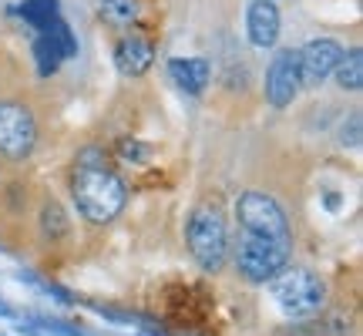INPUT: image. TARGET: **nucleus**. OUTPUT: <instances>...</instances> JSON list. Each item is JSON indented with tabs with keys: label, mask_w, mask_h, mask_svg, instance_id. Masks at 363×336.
<instances>
[{
	"label": "nucleus",
	"mask_w": 363,
	"mask_h": 336,
	"mask_svg": "<svg viewBox=\"0 0 363 336\" xmlns=\"http://www.w3.org/2000/svg\"><path fill=\"white\" fill-rule=\"evenodd\" d=\"M71 192L78 202V212L94 225L118 219V212L128 202V185L118 179V172L98 148H84L78 155L74 175H71Z\"/></svg>",
	"instance_id": "f257e3e1"
},
{
	"label": "nucleus",
	"mask_w": 363,
	"mask_h": 336,
	"mask_svg": "<svg viewBox=\"0 0 363 336\" xmlns=\"http://www.w3.org/2000/svg\"><path fill=\"white\" fill-rule=\"evenodd\" d=\"M185 239H189V249H192L195 262L202 269L208 272L222 269L225 252H229V233H225V219H222L219 208L212 206L195 208L189 215V225H185Z\"/></svg>",
	"instance_id": "f03ea898"
},
{
	"label": "nucleus",
	"mask_w": 363,
	"mask_h": 336,
	"mask_svg": "<svg viewBox=\"0 0 363 336\" xmlns=\"http://www.w3.org/2000/svg\"><path fill=\"white\" fill-rule=\"evenodd\" d=\"M272 296L279 303V310L286 316H313L323 310L326 289L320 283V276H313L306 269H279L272 276Z\"/></svg>",
	"instance_id": "7ed1b4c3"
},
{
	"label": "nucleus",
	"mask_w": 363,
	"mask_h": 336,
	"mask_svg": "<svg viewBox=\"0 0 363 336\" xmlns=\"http://www.w3.org/2000/svg\"><path fill=\"white\" fill-rule=\"evenodd\" d=\"M289 259V239H269V235L242 233V242L235 249V266L249 283H266Z\"/></svg>",
	"instance_id": "20e7f679"
},
{
	"label": "nucleus",
	"mask_w": 363,
	"mask_h": 336,
	"mask_svg": "<svg viewBox=\"0 0 363 336\" xmlns=\"http://www.w3.org/2000/svg\"><path fill=\"white\" fill-rule=\"evenodd\" d=\"M242 233L269 235V239H289V222H286L283 206L266 192H246L235 206Z\"/></svg>",
	"instance_id": "39448f33"
},
{
	"label": "nucleus",
	"mask_w": 363,
	"mask_h": 336,
	"mask_svg": "<svg viewBox=\"0 0 363 336\" xmlns=\"http://www.w3.org/2000/svg\"><path fill=\"white\" fill-rule=\"evenodd\" d=\"M38 145V125L34 115L27 111L24 104L0 101V152L13 162H21L34 152Z\"/></svg>",
	"instance_id": "423d86ee"
},
{
	"label": "nucleus",
	"mask_w": 363,
	"mask_h": 336,
	"mask_svg": "<svg viewBox=\"0 0 363 336\" xmlns=\"http://www.w3.org/2000/svg\"><path fill=\"white\" fill-rule=\"evenodd\" d=\"M299 88H303V81H299V54L279 51L276 61L269 65V71H266V98H269L272 108H289L296 101Z\"/></svg>",
	"instance_id": "0eeeda50"
},
{
	"label": "nucleus",
	"mask_w": 363,
	"mask_h": 336,
	"mask_svg": "<svg viewBox=\"0 0 363 336\" xmlns=\"http://www.w3.org/2000/svg\"><path fill=\"white\" fill-rule=\"evenodd\" d=\"M296 54H299V81H303V88H320L333 74L337 61L343 57V47H340L337 40L320 38V40H310Z\"/></svg>",
	"instance_id": "6e6552de"
},
{
	"label": "nucleus",
	"mask_w": 363,
	"mask_h": 336,
	"mask_svg": "<svg viewBox=\"0 0 363 336\" xmlns=\"http://www.w3.org/2000/svg\"><path fill=\"white\" fill-rule=\"evenodd\" d=\"M71 54H74V38H71L67 24H61V21L48 24L34 40V61H38L40 74H54L61 67V61H67Z\"/></svg>",
	"instance_id": "1a4fd4ad"
},
{
	"label": "nucleus",
	"mask_w": 363,
	"mask_h": 336,
	"mask_svg": "<svg viewBox=\"0 0 363 336\" xmlns=\"http://www.w3.org/2000/svg\"><path fill=\"white\" fill-rule=\"evenodd\" d=\"M246 30L256 47H272L279 38V7L272 0H252L246 13Z\"/></svg>",
	"instance_id": "9d476101"
},
{
	"label": "nucleus",
	"mask_w": 363,
	"mask_h": 336,
	"mask_svg": "<svg viewBox=\"0 0 363 336\" xmlns=\"http://www.w3.org/2000/svg\"><path fill=\"white\" fill-rule=\"evenodd\" d=\"M152 61H155V47L145 38H135V34H131V38H125L115 47V65H118V71L128 74V78L145 74V71L152 67Z\"/></svg>",
	"instance_id": "9b49d317"
},
{
	"label": "nucleus",
	"mask_w": 363,
	"mask_h": 336,
	"mask_svg": "<svg viewBox=\"0 0 363 336\" xmlns=\"http://www.w3.org/2000/svg\"><path fill=\"white\" fill-rule=\"evenodd\" d=\"M169 74L182 91L202 94L208 84V61H202V57H175L169 65Z\"/></svg>",
	"instance_id": "f8f14e48"
},
{
	"label": "nucleus",
	"mask_w": 363,
	"mask_h": 336,
	"mask_svg": "<svg viewBox=\"0 0 363 336\" xmlns=\"http://www.w3.org/2000/svg\"><path fill=\"white\" fill-rule=\"evenodd\" d=\"M333 74H337V84L343 91H360L363 88V54L360 47H353L350 54H343L333 67Z\"/></svg>",
	"instance_id": "ddd939ff"
},
{
	"label": "nucleus",
	"mask_w": 363,
	"mask_h": 336,
	"mask_svg": "<svg viewBox=\"0 0 363 336\" xmlns=\"http://www.w3.org/2000/svg\"><path fill=\"white\" fill-rule=\"evenodd\" d=\"M98 13H101L108 24L125 27L135 21L138 7H135V0H98Z\"/></svg>",
	"instance_id": "4468645a"
},
{
	"label": "nucleus",
	"mask_w": 363,
	"mask_h": 336,
	"mask_svg": "<svg viewBox=\"0 0 363 336\" xmlns=\"http://www.w3.org/2000/svg\"><path fill=\"white\" fill-rule=\"evenodd\" d=\"M24 17L30 21L34 27H44L57 21V0H27L24 4Z\"/></svg>",
	"instance_id": "2eb2a0df"
},
{
	"label": "nucleus",
	"mask_w": 363,
	"mask_h": 336,
	"mask_svg": "<svg viewBox=\"0 0 363 336\" xmlns=\"http://www.w3.org/2000/svg\"><path fill=\"white\" fill-rule=\"evenodd\" d=\"M40 222H44V233L51 235V239H61V235H67V229H71V225H67L65 208L54 206V202L44 208V212H40Z\"/></svg>",
	"instance_id": "dca6fc26"
}]
</instances>
